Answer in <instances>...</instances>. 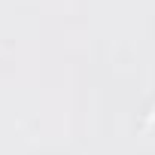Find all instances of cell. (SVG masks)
<instances>
[{
    "label": "cell",
    "mask_w": 155,
    "mask_h": 155,
    "mask_svg": "<svg viewBox=\"0 0 155 155\" xmlns=\"http://www.w3.org/2000/svg\"><path fill=\"white\" fill-rule=\"evenodd\" d=\"M152 119H155V107H152V113H149V116H146V125H149V122H152Z\"/></svg>",
    "instance_id": "6da1fadb"
}]
</instances>
